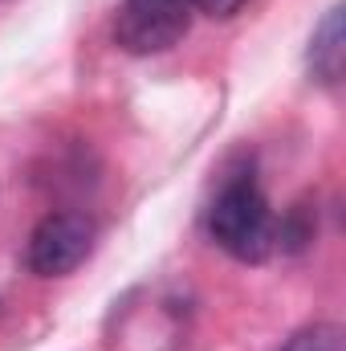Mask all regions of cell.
I'll list each match as a JSON object with an SVG mask.
<instances>
[{
  "instance_id": "cell-2",
  "label": "cell",
  "mask_w": 346,
  "mask_h": 351,
  "mask_svg": "<svg viewBox=\"0 0 346 351\" xmlns=\"http://www.w3.org/2000/svg\"><path fill=\"white\" fill-rule=\"evenodd\" d=\"M94 237H98V225L86 213H49L29 233L25 265L37 278H66L90 258Z\"/></svg>"
},
{
  "instance_id": "cell-5",
  "label": "cell",
  "mask_w": 346,
  "mask_h": 351,
  "mask_svg": "<svg viewBox=\"0 0 346 351\" xmlns=\"http://www.w3.org/2000/svg\"><path fill=\"white\" fill-rule=\"evenodd\" d=\"M281 351H343V327H334V323L302 327Z\"/></svg>"
},
{
  "instance_id": "cell-1",
  "label": "cell",
  "mask_w": 346,
  "mask_h": 351,
  "mask_svg": "<svg viewBox=\"0 0 346 351\" xmlns=\"http://www.w3.org/2000/svg\"><path fill=\"white\" fill-rule=\"evenodd\" d=\"M208 237L237 262L257 265L281 245V225L269 208V196L261 192L253 172H237L220 184V192L208 204Z\"/></svg>"
},
{
  "instance_id": "cell-6",
  "label": "cell",
  "mask_w": 346,
  "mask_h": 351,
  "mask_svg": "<svg viewBox=\"0 0 346 351\" xmlns=\"http://www.w3.org/2000/svg\"><path fill=\"white\" fill-rule=\"evenodd\" d=\"M249 0H187L191 12H204V16H237Z\"/></svg>"
},
{
  "instance_id": "cell-4",
  "label": "cell",
  "mask_w": 346,
  "mask_h": 351,
  "mask_svg": "<svg viewBox=\"0 0 346 351\" xmlns=\"http://www.w3.org/2000/svg\"><path fill=\"white\" fill-rule=\"evenodd\" d=\"M343 8L334 4L326 16H322V25L314 29V37H310V70H314V78L318 82H326V86H334L338 78H343Z\"/></svg>"
},
{
  "instance_id": "cell-3",
  "label": "cell",
  "mask_w": 346,
  "mask_h": 351,
  "mask_svg": "<svg viewBox=\"0 0 346 351\" xmlns=\"http://www.w3.org/2000/svg\"><path fill=\"white\" fill-rule=\"evenodd\" d=\"M187 0H122L114 16V41L127 53H163L191 29Z\"/></svg>"
}]
</instances>
